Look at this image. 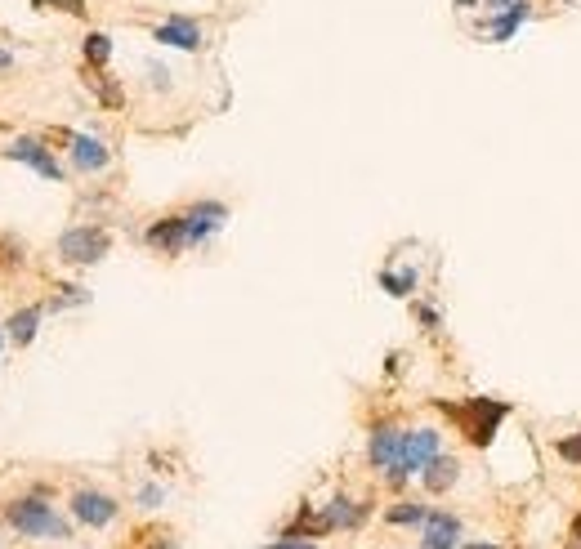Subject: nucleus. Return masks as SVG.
<instances>
[{"mask_svg": "<svg viewBox=\"0 0 581 549\" xmlns=\"http://www.w3.org/2000/svg\"><path fill=\"white\" fill-rule=\"evenodd\" d=\"M416 286H421L416 268H380V291L394 295V300H412Z\"/></svg>", "mask_w": 581, "mask_h": 549, "instance_id": "obj_17", "label": "nucleus"}, {"mask_svg": "<svg viewBox=\"0 0 581 549\" xmlns=\"http://www.w3.org/2000/svg\"><path fill=\"white\" fill-rule=\"evenodd\" d=\"M555 456L564 460V465L581 469V429L577 433H564V438H555Z\"/></svg>", "mask_w": 581, "mask_h": 549, "instance_id": "obj_20", "label": "nucleus"}, {"mask_svg": "<svg viewBox=\"0 0 581 549\" xmlns=\"http://www.w3.org/2000/svg\"><path fill=\"white\" fill-rule=\"evenodd\" d=\"M9 63H14V54H9V50H0V72H5Z\"/></svg>", "mask_w": 581, "mask_h": 549, "instance_id": "obj_30", "label": "nucleus"}, {"mask_svg": "<svg viewBox=\"0 0 581 549\" xmlns=\"http://www.w3.org/2000/svg\"><path fill=\"white\" fill-rule=\"evenodd\" d=\"M144 242L157 250V255H184L188 250V224H184V210H175V215H161L157 224H148Z\"/></svg>", "mask_w": 581, "mask_h": 549, "instance_id": "obj_10", "label": "nucleus"}, {"mask_svg": "<svg viewBox=\"0 0 581 549\" xmlns=\"http://www.w3.org/2000/svg\"><path fill=\"white\" fill-rule=\"evenodd\" d=\"M184 224H188V250L193 246H206L211 237L219 233V228L228 224V206L224 201H193V206L184 210Z\"/></svg>", "mask_w": 581, "mask_h": 549, "instance_id": "obj_6", "label": "nucleus"}, {"mask_svg": "<svg viewBox=\"0 0 581 549\" xmlns=\"http://www.w3.org/2000/svg\"><path fill=\"white\" fill-rule=\"evenodd\" d=\"M438 451H443V433H438V429H430V425H425V429H407L403 433V451H398V465L385 474V483L389 487H403L407 478H421L425 465H430Z\"/></svg>", "mask_w": 581, "mask_h": 549, "instance_id": "obj_3", "label": "nucleus"}, {"mask_svg": "<svg viewBox=\"0 0 581 549\" xmlns=\"http://www.w3.org/2000/svg\"><path fill=\"white\" fill-rule=\"evenodd\" d=\"M0 349H5V335H0Z\"/></svg>", "mask_w": 581, "mask_h": 549, "instance_id": "obj_32", "label": "nucleus"}, {"mask_svg": "<svg viewBox=\"0 0 581 549\" xmlns=\"http://www.w3.org/2000/svg\"><path fill=\"white\" fill-rule=\"evenodd\" d=\"M152 41H157V45H170V50L197 54V50L206 45V32H202V23H197V18H188V14H170L166 23L152 27Z\"/></svg>", "mask_w": 581, "mask_h": 549, "instance_id": "obj_7", "label": "nucleus"}, {"mask_svg": "<svg viewBox=\"0 0 581 549\" xmlns=\"http://www.w3.org/2000/svg\"><path fill=\"white\" fill-rule=\"evenodd\" d=\"M5 523L18 536H32V541H68L72 527L54 514V505H45L41 496H23L14 505H5Z\"/></svg>", "mask_w": 581, "mask_h": 549, "instance_id": "obj_2", "label": "nucleus"}, {"mask_svg": "<svg viewBox=\"0 0 581 549\" xmlns=\"http://www.w3.org/2000/svg\"><path fill=\"white\" fill-rule=\"evenodd\" d=\"M108 250H112V237H108V228H99V224H76L59 237V259L63 264H76V268L99 264Z\"/></svg>", "mask_w": 581, "mask_h": 549, "instance_id": "obj_4", "label": "nucleus"}, {"mask_svg": "<svg viewBox=\"0 0 581 549\" xmlns=\"http://www.w3.org/2000/svg\"><path fill=\"white\" fill-rule=\"evenodd\" d=\"M506 5H514V0H483V9H488V14H497V9H506Z\"/></svg>", "mask_w": 581, "mask_h": 549, "instance_id": "obj_28", "label": "nucleus"}, {"mask_svg": "<svg viewBox=\"0 0 581 549\" xmlns=\"http://www.w3.org/2000/svg\"><path fill=\"white\" fill-rule=\"evenodd\" d=\"M456 545H461V518L430 509V518L421 527V549H456Z\"/></svg>", "mask_w": 581, "mask_h": 549, "instance_id": "obj_13", "label": "nucleus"}, {"mask_svg": "<svg viewBox=\"0 0 581 549\" xmlns=\"http://www.w3.org/2000/svg\"><path fill=\"white\" fill-rule=\"evenodd\" d=\"M94 90H99V99L108 103V108H121V103H126L121 85H117V81H108V76H94Z\"/></svg>", "mask_w": 581, "mask_h": 549, "instance_id": "obj_21", "label": "nucleus"}, {"mask_svg": "<svg viewBox=\"0 0 581 549\" xmlns=\"http://www.w3.org/2000/svg\"><path fill=\"white\" fill-rule=\"evenodd\" d=\"M68 157L72 170H81V175H99V170L112 166V148L94 134H68Z\"/></svg>", "mask_w": 581, "mask_h": 549, "instance_id": "obj_11", "label": "nucleus"}, {"mask_svg": "<svg viewBox=\"0 0 581 549\" xmlns=\"http://www.w3.org/2000/svg\"><path fill=\"white\" fill-rule=\"evenodd\" d=\"M434 407L443 411L447 420L456 425V433H461L470 447H479V451H488L492 442H497V433L501 425L510 420V402L506 398H488V393H474V398H456V402H447V398H434Z\"/></svg>", "mask_w": 581, "mask_h": 549, "instance_id": "obj_1", "label": "nucleus"}, {"mask_svg": "<svg viewBox=\"0 0 581 549\" xmlns=\"http://www.w3.org/2000/svg\"><path fill=\"white\" fill-rule=\"evenodd\" d=\"M148 85H152V90H170V67L166 63H148Z\"/></svg>", "mask_w": 581, "mask_h": 549, "instance_id": "obj_24", "label": "nucleus"}, {"mask_svg": "<svg viewBox=\"0 0 581 549\" xmlns=\"http://www.w3.org/2000/svg\"><path fill=\"white\" fill-rule=\"evenodd\" d=\"M139 505H144V509H161V505H166V487H157V483H148V487H139Z\"/></svg>", "mask_w": 581, "mask_h": 549, "instance_id": "obj_23", "label": "nucleus"}, {"mask_svg": "<svg viewBox=\"0 0 581 549\" xmlns=\"http://www.w3.org/2000/svg\"><path fill=\"white\" fill-rule=\"evenodd\" d=\"M5 157H9V161H23V166H32L36 175L50 179V183H63V175H68V170L59 166V157H54V152L45 148L41 139H14V143L5 148Z\"/></svg>", "mask_w": 581, "mask_h": 549, "instance_id": "obj_8", "label": "nucleus"}, {"mask_svg": "<svg viewBox=\"0 0 581 549\" xmlns=\"http://www.w3.org/2000/svg\"><path fill=\"white\" fill-rule=\"evenodd\" d=\"M148 549H179V545H175V541H166V536H161V541H152Z\"/></svg>", "mask_w": 581, "mask_h": 549, "instance_id": "obj_29", "label": "nucleus"}, {"mask_svg": "<svg viewBox=\"0 0 581 549\" xmlns=\"http://www.w3.org/2000/svg\"><path fill=\"white\" fill-rule=\"evenodd\" d=\"M568 541H573V549H581V514L573 518V527H568Z\"/></svg>", "mask_w": 581, "mask_h": 549, "instance_id": "obj_27", "label": "nucleus"}, {"mask_svg": "<svg viewBox=\"0 0 581 549\" xmlns=\"http://www.w3.org/2000/svg\"><path fill=\"white\" fill-rule=\"evenodd\" d=\"M456 549H501V545H456Z\"/></svg>", "mask_w": 581, "mask_h": 549, "instance_id": "obj_31", "label": "nucleus"}, {"mask_svg": "<svg viewBox=\"0 0 581 549\" xmlns=\"http://www.w3.org/2000/svg\"><path fill=\"white\" fill-rule=\"evenodd\" d=\"M264 549H318V545L304 541V536H282V541H273V545H264Z\"/></svg>", "mask_w": 581, "mask_h": 549, "instance_id": "obj_25", "label": "nucleus"}, {"mask_svg": "<svg viewBox=\"0 0 581 549\" xmlns=\"http://www.w3.org/2000/svg\"><path fill=\"white\" fill-rule=\"evenodd\" d=\"M367 514H371V505H363V500H349V496H336L327 509H322V518H327L331 532H340V527L349 532V527H358Z\"/></svg>", "mask_w": 581, "mask_h": 549, "instance_id": "obj_15", "label": "nucleus"}, {"mask_svg": "<svg viewBox=\"0 0 581 549\" xmlns=\"http://www.w3.org/2000/svg\"><path fill=\"white\" fill-rule=\"evenodd\" d=\"M456 478H461V465H456V456H438L425 465V474H421V483H425V491L430 496H443V491H452L456 487Z\"/></svg>", "mask_w": 581, "mask_h": 549, "instance_id": "obj_14", "label": "nucleus"}, {"mask_svg": "<svg viewBox=\"0 0 581 549\" xmlns=\"http://www.w3.org/2000/svg\"><path fill=\"white\" fill-rule=\"evenodd\" d=\"M117 514H121V505L108 496V491L85 487V491L72 496V518L85 523V527H108V523H117Z\"/></svg>", "mask_w": 581, "mask_h": 549, "instance_id": "obj_9", "label": "nucleus"}, {"mask_svg": "<svg viewBox=\"0 0 581 549\" xmlns=\"http://www.w3.org/2000/svg\"><path fill=\"white\" fill-rule=\"evenodd\" d=\"M385 518H389V523H394V527H425L430 509H425V505H416V500H403V505H394Z\"/></svg>", "mask_w": 581, "mask_h": 549, "instance_id": "obj_19", "label": "nucleus"}, {"mask_svg": "<svg viewBox=\"0 0 581 549\" xmlns=\"http://www.w3.org/2000/svg\"><path fill=\"white\" fill-rule=\"evenodd\" d=\"M456 14H474V9H483V0H452Z\"/></svg>", "mask_w": 581, "mask_h": 549, "instance_id": "obj_26", "label": "nucleus"}, {"mask_svg": "<svg viewBox=\"0 0 581 549\" xmlns=\"http://www.w3.org/2000/svg\"><path fill=\"white\" fill-rule=\"evenodd\" d=\"M41 317H45V308L41 304H27V308H18L14 317L5 322V331H9V340L23 349V344H32L36 340V331H41Z\"/></svg>", "mask_w": 581, "mask_h": 549, "instance_id": "obj_16", "label": "nucleus"}, {"mask_svg": "<svg viewBox=\"0 0 581 549\" xmlns=\"http://www.w3.org/2000/svg\"><path fill=\"white\" fill-rule=\"evenodd\" d=\"M81 54H85V63L103 72V67H108V59H112V36H108V32H85Z\"/></svg>", "mask_w": 581, "mask_h": 549, "instance_id": "obj_18", "label": "nucleus"}, {"mask_svg": "<svg viewBox=\"0 0 581 549\" xmlns=\"http://www.w3.org/2000/svg\"><path fill=\"white\" fill-rule=\"evenodd\" d=\"M537 18V0H514V5L497 9V14H488L479 23V41L488 45H510L514 36L523 32V23H532Z\"/></svg>", "mask_w": 581, "mask_h": 549, "instance_id": "obj_5", "label": "nucleus"}, {"mask_svg": "<svg viewBox=\"0 0 581 549\" xmlns=\"http://www.w3.org/2000/svg\"><path fill=\"white\" fill-rule=\"evenodd\" d=\"M403 433L407 429H398L394 420H380L376 429H371V438H367V460H371V469H394L398 465V451H403Z\"/></svg>", "mask_w": 581, "mask_h": 549, "instance_id": "obj_12", "label": "nucleus"}, {"mask_svg": "<svg viewBox=\"0 0 581 549\" xmlns=\"http://www.w3.org/2000/svg\"><path fill=\"white\" fill-rule=\"evenodd\" d=\"M416 326H421V331H438V326H443V313H438L434 304H416Z\"/></svg>", "mask_w": 581, "mask_h": 549, "instance_id": "obj_22", "label": "nucleus"}]
</instances>
